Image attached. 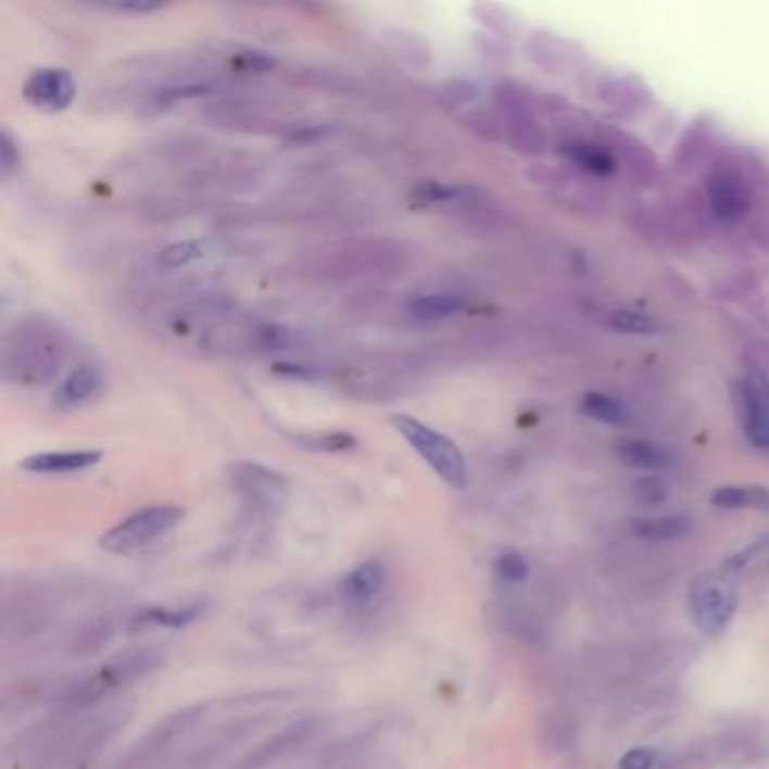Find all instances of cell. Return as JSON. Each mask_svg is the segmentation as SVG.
<instances>
[{
  "instance_id": "obj_19",
  "label": "cell",
  "mask_w": 769,
  "mask_h": 769,
  "mask_svg": "<svg viewBox=\"0 0 769 769\" xmlns=\"http://www.w3.org/2000/svg\"><path fill=\"white\" fill-rule=\"evenodd\" d=\"M201 614H203V603H192L184 607H152L142 612L138 623L161 626V628H184L190 626Z\"/></svg>"
},
{
  "instance_id": "obj_7",
  "label": "cell",
  "mask_w": 769,
  "mask_h": 769,
  "mask_svg": "<svg viewBox=\"0 0 769 769\" xmlns=\"http://www.w3.org/2000/svg\"><path fill=\"white\" fill-rule=\"evenodd\" d=\"M77 93L73 75L64 68H35L23 81V98L29 106L48 113L66 111Z\"/></svg>"
},
{
  "instance_id": "obj_14",
  "label": "cell",
  "mask_w": 769,
  "mask_h": 769,
  "mask_svg": "<svg viewBox=\"0 0 769 769\" xmlns=\"http://www.w3.org/2000/svg\"><path fill=\"white\" fill-rule=\"evenodd\" d=\"M711 504L720 510H760L769 513V488L762 486H724L711 494Z\"/></svg>"
},
{
  "instance_id": "obj_9",
  "label": "cell",
  "mask_w": 769,
  "mask_h": 769,
  "mask_svg": "<svg viewBox=\"0 0 769 769\" xmlns=\"http://www.w3.org/2000/svg\"><path fill=\"white\" fill-rule=\"evenodd\" d=\"M708 201L718 222L738 224L749 213V186L735 169H718L708 179Z\"/></svg>"
},
{
  "instance_id": "obj_15",
  "label": "cell",
  "mask_w": 769,
  "mask_h": 769,
  "mask_svg": "<svg viewBox=\"0 0 769 769\" xmlns=\"http://www.w3.org/2000/svg\"><path fill=\"white\" fill-rule=\"evenodd\" d=\"M618 458L636 469L664 471L672 465V456L666 447L650 440H623L618 442Z\"/></svg>"
},
{
  "instance_id": "obj_13",
  "label": "cell",
  "mask_w": 769,
  "mask_h": 769,
  "mask_svg": "<svg viewBox=\"0 0 769 769\" xmlns=\"http://www.w3.org/2000/svg\"><path fill=\"white\" fill-rule=\"evenodd\" d=\"M630 528L636 538L653 542H672L684 540L695 530V524L689 515H664V517H636L630 521Z\"/></svg>"
},
{
  "instance_id": "obj_6",
  "label": "cell",
  "mask_w": 769,
  "mask_h": 769,
  "mask_svg": "<svg viewBox=\"0 0 769 769\" xmlns=\"http://www.w3.org/2000/svg\"><path fill=\"white\" fill-rule=\"evenodd\" d=\"M738 408L749 442L758 450H769V379L756 366L735 383Z\"/></svg>"
},
{
  "instance_id": "obj_18",
  "label": "cell",
  "mask_w": 769,
  "mask_h": 769,
  "mask_svg": "<svg viewBox=\"0 0 769 769\" xmlns=\"http://www.w3.org/2000/svg\"><path fill=\"white\" fill-rule=\"evenodd\" d=\"M565 156L571 159L578 167L596 174V176H609L616 169V161L612 159V154H607L605 150L596 144H587V142H567L565 147Z\"/></svg>"
},
{
  "instance_id": "obj_3",
  "label": "cell",
  "mask_w": 769,
  "mask_h": 769,
  "mask_svg": "<svg viewBox=\"0 0 769 769\" xmlns=\"http://www.w3.org/2000/svg\"><path fill=\"white\" fill-rule=\"evenodd\" d=\"M689 605L697 630L706 636H720L731 626L741 598L724 576L702 573L691 584Z\"/></svg>"
},
{
  "instance_id": "obj_24",
  "label": "cell",
  "mask_w": 769,
  "mask_h": 769,
  "mask_svg": "<svg viewBox=\"0 0 769 769\" xmlns=\"http://www.w3.org/2000/svg\"><path fill=\"white\" fill-rule=\"evenodd\" d=\"M203 242H197V240H186V242H176V244H169L161 251L159 255V262L163 266H167V269H176V266H186L194 260H199L203 255Z\"/></svg>"
},
{
  "instance_id": "obj_11",
  "label": "cell",
  "mask_w": 769,
  "mask_h": 769,
  "mask_svg": "<svg viewBox=\"0 0 769 769\" xmlns=\"http://www.w3.org/2000/svg\"><path fill=\"white\" fill-rule=\"evenodd\" d=\"M102 461L100 450H64V452H41L21 461V469L29 475H71L93 467Z\"/></svg>"
},
{
  "instance_id": "obj_27",
  "label": "cell",
  "mask_w": 769,
  "mask_h": 769,
  "mask_svg": "<svg viewBox=\"0 0 769 769\" xmlns=\"http://www.w3.org/2000/svg\"><path fill=\"white\" fill-rule=\"evenodd\" d=\"M205 93V88L201 86H184V88H165V91L156 93L152 98V104L156 109H163V106H169L174 102H179L184 98H197V96H203Z\"/></svg>"
},
{
  "instance_id": "obj_29",
  "label": "cell",
  "mask_w": 769,
  "mask_h": 769,
  "mask_svg": "<svg viewBox=\"0 0 769 769\" xmlns=\"http://www.w3.org/2000/svg\"><path fill=\"white\" fill-rule=\"evenodd\" d=\"M416 197H418L420 201H427V203L456 201V199H461V190L447 188V186H438V184H423V186L416 190Z\"/></svg>"
},
{
  "instance_id": "obj_25",
  "label": "cell",
  "mask_w": 769,
  "mask_h": 769,
  "mask_svg": "<svg viewBox=\"0 0 769 769\" xmlns=\"http://www.w3.org/2000/svg\"><path fill=\"white\" fill-rule=\"evenodd\" d=\"M767 549H769V535H760V538L754 540L749 546H745V549H741V551H735L733 555H729V557L724 559V565H722L724 576H727V573H735V571H743L747 565H752V562H754L756 557H760Z\"/></svg>"
},
{
  "instance_id": "obj_5",
  "label": "cell",
  "mask_w": 769,
  "mask_h": 769,
  "mask_svg": "<svg viewBox=\"0 0 769 769\" xmlns=\"http://www.w3.org/2000/svg\"><path fill=\"white\" fill-rule=\"evenodd\" d=\"M228 477L247 504L262 515H276L287 504L289 481L272 467L240 461L228 467Z\"/></svg>"
},
{
  "instance_id": "obj_12",
  "label": "cell",
  "mask_w": 769,
  "mask_h": 769,
  "mask_svg": "<svg viewBox=\"0 0 769 769\" xmlns=\"http://www.w3.org/2000/svg\"><path fill=\"white\" fill-rule=\"evenodd\" d=\"M102 383H104V377L98 368L79 366L62 383H59L52 402L56 408H64V411L77 408L86 402H91L96 395H100Z\"/></svg>"
},
{
  "instance_id": "obj_23",
  "label": "cell",
  "mask_w": 769,
  "mask_h": 769,
  "mask_svg": "<svg viewBox=\"0 0 769 769\" xmlns=\"http://www.w3.org/2000/svg\"><path fill=\"white\" fill-rule=\"evenodd\" d=\"M494 571L504 582L519 584V582H524L528 578L530 567H528V562H526V557L521 553L506 551V553H501L494 559Z\"/></svg>"
},
{
  "instance_id": "obj_17",
  "label": "cell",
  "mask_w": 769,
  "mask_h": 769,
  "mask_svg": "<svg viewBox=\"0 0 769 769\" xmlns=\"http://www.w3.org/2000/svg\"><path fill=\"white\" fill-rule=\"evenodd\" d=\"M582 413L591 420L609 425V427H623L630 420V411L620 404L616 398L605 393H587L582 398Z\"/></svg>"
},
{
  "instance_id": "obj_21",
  "label": "cell",
  "mask_w": 769,
  "mask_h": 769,
  "mask_svg": "<svg viewBox=\"0 0 769 769\" xmlns=\"http://www.w3.org/2000/svg\"><path fill=\"white\" fill-rule=\"evenodd\" d=\"M670 494V486L664 477L659 475H647V477H641L634 481L632 486V496L639 506H645V508H655V506H661L664 501L668 499Z\"/></svg>"
},
{
  "instance_id": "obj_30",
  "label": "cell",
  "mask_w": 769,
  "mask_h": 769,
  "mask_svg": "<svg viewBox=\"0 0 769 769\" xmlns=\"http://www.w3.org/2000/svg\"><path fill=\"white\" fill-rule=\"evenodd\" d=\"M260 339L264 345H269V348H287V345H291L293 335L289 330L280 328V325H266V328H262V332H260Z\"/></svg>"
},
{
  "instance_id": "obj_1",
  "label": "cell",
  "mask_w": 769,
  "mask_h": 769,
  "mask_svg": "<svg viewBox=\"0 0 769 769\" xmlns=\"http://www.w3.org/2000/svg\"><path fill=\"white\" fill-rule=\"evenodd\" d=\"M393 425L398 433L408 442L411 450L416 452L442 481L456 490L467 486V463L454 440H450L438 429H431L425 423L406 416V413L395 416Z\"/></svg>"
},
{
  "instance_id": "obj_31",
  "label": "cell",
  "mask_w": 769,
  "mask_h": 769,
  "mask_svg": "<svg viewBox=\"0 0 769 769\" xmlns=\"http://www.w3.org/2000/svg\"><path fill=\"white\" fill-rule=\"evenodd\" d=\"M240 66L244 71H269L274 68V59L262 52H244L240 54Z\"/></svg>"
},
{
  "instance_id": "obj_10",
  "label": "cell",
  "mask_w": 769,
  "mask_h": 769,
  "mask_svg": "<svg viewBox=\"0 0 769 769\" xmlns=\"http://www.w3.org/2000/svg\"><path fill=\"white\" fill-rule=\"evenodd\" d=\"M387 580H389L387 567L377 559H366L362 565L350 569L348 576L343 578L341 598L350 609L362 612L377 601L383 587H387Z\"/></svg>"
},
{
  "instance_id": "obj_16",
  "label": "cell",
  "mask_w": 769,
  "mask_h": 769,
  "mask_svg": "<svg viewBox=\"0 0 769 769\" xmlns=\"http://www.w3.org/2000/svg\"><path fill=\"white\" fill-rule=\"evenodd\" d=\"M463 307H465V303L461 299H456V295L427 293L408 305V314L413 318L425 320V323H436V320H445L450 316L461 314Z\"/></svg>"
},
{
  "instance_id": "obj_4",
  "label": "cell",
  "mask_w": 769,
  "mask_h": 769,
  "mask_svg": "<svg viewBox=\"0 0 769 769\" xmlns=\"http://www.w3.org/2000/svg\"><path fill=\"white\" fill-rule=\"evenodd\" d=\"M163 664V653L156 647H134L113 657L93 679L81 682L68 699L75 704H88L111 689H121L138 682V679L154 672Z\"/></svg>"
},
{
  "instance_id": "obj_22",
  "label": "cell",
  "mask_w": 769,
  "mask_h": 769,
  "mask_svg": "<svg viewBox=\"0 0 769 769\" xmlns=\"http://www.w3.org/2000/svg\"><path fill=\"white\" fill-rule=\"evenodd\" d=\"M609 328L626 335H655L659 332V323L639 312L630 310H616L609 316Z\"/></svg>"
},
{
  "instance_id": "obj_28",
  "label": "cell",
  "mask_w": 769,
  "mask_h": 769,
  "mask_svg": "<svg viewBox=\"0 0 769 769\" xmlns=\"http://www.w3.org/2000/svg\"><path fill=\"white\" fill-rule=\"evenodd\" d=\"M657 760V754L647 747H634L630 749L618 762V769H653Z\"/></svg>"
},
{
  "instance_id": "obj_20",
  "label": "cell",
  "mask_w": 769,
  "mask_h": 769,
  "mask_svg": "<svg viewBox=\"0 0 769 769\" xmlns=\"http://www.w3.org/2000/svg\"><path fill=\"white\" fill-rule=\"evenodd\" d=\"M289 438L310 452H348L357 447V438L348 431H325V433H289Z\"/></svg>"
},
{
  "instance_id": "obj_8",
  "label": "cell",
  "mask_w": 769,
  "mask_h": 769,
  "mask_svg": "<svg viewBox=\"0 0 769 769\" xmlns=\"http://www.w3.org/2000/svg\"><path fill=\"white\" fill-rule=\"evenodd\" d=\"M320 724H323L320 718H303L299 722L285 727L282 731L272 735L269 741H264L253 752H249L238 765H232V769H262L266 765L280 760L289 752L310 743L312 738L320 731Z\"/></svg>"
},
{
  "instance_id": "obj_2",
  "label": "cell",
  "mask_w": 769,
  "mask_h": 769,
  "mask_svg": "<svg viewBox=\"0 0 769 769\" xmlns=\"http://www.w3.org/2000/svg\"><path fill=\"white\" fill-rule=\"evenodd\" d=\"M184 517L186 510L181 506H172V504L142 508L125 517L123 521H117L115 526H111L100 538V546L113 555L136 553L144 546H150L159 538L167 535L169 530H174L181 524Z\"/></svg>"
},
{
  "instance_id": "obj_26",
  "label": "cell",
  "mask_w": 769,
  "mask_h": 769,
  "mask_svg": "<svg viewBox=\"0 0 769 769\" xmlns=\"http://www.w3.org/2000/svg\"><path fill=\"white\" fill-rule=\"evenodd\" d=\"M18 165H21L18 147L14 138L8 131H3V136H0V169H3V179H10Z\"/></svg>"
}]
</instances>
